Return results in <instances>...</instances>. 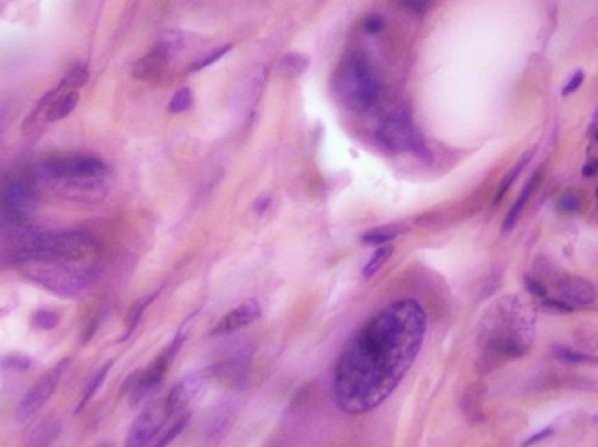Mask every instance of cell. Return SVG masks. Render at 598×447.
I'll return each instance as SVG.
<instances>
[{"mask_svg": "<svg viewBox=\"0 0 598 447\" xmlns=\"http://www.w3.org/2000/svg\"><path fill=\"white\" fill-rule=\"evenodd\" d=\"M427 334V313L416 299L392 302L345 343L333 377L338 409L350 416L382 406L412 369Z\"/></svg>", "mask_w": 598, "mask_h": 447, "instance_id": "cell-1", "label": "cell"}, {"mask_svg": "<svg viewBox=\"0 0 598 447\" xmlns=\"http://www.w3.org/2000/svg\"><path fill=\"white\" fill-rule=\"evenodd\" d=\"M98 245L95 238L83 231L41 232L25 248L8 252L6 262L18 266L25 261H57L68 264H83L97 257Z\"/></svg>", "mask_w": 598, "mask_h": 447, "instance_id": "cell-2", "label": "cell"}, {"mask_svg": "<svg viewBox=\"0 0 598 447\" xmlns=\"http://www.w3.org/2000/svg\"><path fill=\"white\" fill-rule=\"evenodd\" d=\"M333 88L341 105L351 112H367L380 97V81L364 58L354 56L336 68Z\"/></svg>", "mask_w": 598, "mask_h": 447, "instance_id": "cell-3", "label": "cell"}, {"mask_svg": "<svg viewBox=\"0 0 598 447\" xmlns=\"http://www.w3.org/2000/svg\"><path fill=\"white\" fill-rule=\"evenodd\" d=\"M16 268L25 278L61 299L81 297L91 285L90 272L68 262L25 261Z\"/></svg>", "mask_w": 598, "mask_h": 447, "instance_id": "cell-4", "label": "cell"}, {"mask_svg": "<svg viewBox=\"0 0 598 447\" xmlns=\"http://www.w3.org/2000/svg\"><path fill=\"white\" fill-rule=\"evenodd\" d=\"M35 189L41 192H52L55 196L67 201L77 203H98L107 196L108 182L107 173L98 177H86V179H55L37 168L30 173Z\"/></svg>", "mask_w": 598, "mask_h": 447, "instance_id": "cell-5", "label": "cell"}, {"mask_svg": "<svg viewBox=\"0 0 598 447\" xmlns=\"http://www.w3.org/2000/svg\"><path fill=\"white\" fill-rule=\"evenodd\" d=\"M187 337H189V330H187V325H184V327L175 334L172 343L157 355L156 360H154L146 370L133 374V376L128 379L126 386H124L123 390H128V393H130L131 407H139L140 404L146 402V400L153 395L154 391L160 388L166 370L170 369V364L175 360L177 353H179V350L182 348L184 341H186Z\"/></svg>", "mask_w": 598, "mask_h": 447, "instance_id": "cell-6", "label": "cell"}, {"mask_svg": "<svg viewBox=\"0 0 598 447\" xmlns=\"http://www.w3.org/2000/svg\"><path fill=\"white\" fill-rule=\"evenodd\" d=\"M39 203V190L30 175H11L0 182V215L6 220H30Z\"/></svg>", "mask_w": 598, "mask_h": 447, "instance_id": "cell-7", "label": "cell"}, {"mask_svg": "<svg viewBox=\"0 0 598 447\" xmlns=\"http://www.w3.org/2000/svg\"><path fill=\"white\" fill-rule=\"evenodd\" d=\"M378 140L392 152H413L420 157H429V149L407 112L399 110L387 116L378 130Z\"/></svg>", "mask_w": 598, "mask_h": 447, "instance_id": "cell-8", "label": "cell"}, {"mask_svg": "<svg viewBox=\"0 0 598 447\" xmlns=\"http://www.w3.org/2000/svg\"><path fill=\"white\" fill-rule=\"evenodd\" d=\"M172 416L173 413L170 410L165 397L149 402L131 425L124 447H147Z\"/></svg>", "mask_w": 598, "mask_h": 447, "instance_id": "cell-9", "label": "cell"}, {"mask_svg": "<svg viewBox=\"0 0 598 447\" xmlns=\"http://www.w3.org/2000/svg\"><path fill=\"white\" fill-rule=\"evenodd\" d=\"M67 367L68 360H61L60 364H57L52 369H49L48 372L30 388V391L23 397L18 406V410H16V419H18V423H26L28 419H32V417L49 402V399L55 395V391H57Z\"/></svg>", "mask_w": 598, "mask_h": 447, "instance_id": "cell-10", "label": "cell"}, {"mask_svg": "<svg viewBox=\"0 0 598 447\" xmlns=\"http://www.w3.org/2000/svg\"><path fill=\"white\" fill-rule=\"evenodd\" d=\"M46 175L55 179H86L107 173V166L95 156H68L51 159L39 166Z\"/></svg>", "mask_w": 598, "mask_h": 447, "instance_id": "cell-11", "label": "cell"}, {"mask_svg": "<svg viewBox=\"0 0 598 447\" xmlns=\"http://www.w3.org/2000/svg\"><path fill=\"white\" fill-rule=\"evenodd\" d=\"M206 381H209L206 370H198V372H193L189 374V376L182 377V379L166 393L165 399L166 402H168V407L173 413V416L182 414V410L200 395V391L205 388Z\"/></svg>", "mask_w": 598, "mask_h": 447, "instance_id": "cell-12", "label": "cell"}, {"mask_svg": "<svg viewBox=\"0 0 598 447\" xmlns=\"http://www.w3.org/2000/svg\"><path fill=\"white\" fill-rule=\"evenodd\" d=\"M261 317V304H259L255 299H249V301L242 302L231 310L229 313H226L221 320L217 321L215 327L212 328L210 334L212 335H228L233 332L242 330L243 327L251 325L252 321H255Z\"/></svg>", "mask_w": 598, "mask_h": 447, "instance_id": "cell-13", "label": "cell"}, {"mask_svg": "<svg viewBox=\"0 0 598 447\" xmlns=\"http://www.w3.org/2000/svg\"><path fill=\"white\" fill-rule=\"evenodd\" d=\"M561 292V297L570 306H590L597 297L595 287L590 279L583 276H567L558 285Z\"/></svg>", "mask_w": 598, "mask_h": 447, "instance_id": "cell-14", "label": "cell"}, {"mask_svg": "<svg viewBox=\"0 0 598 447\" xmlns=\"http://www.w3.org/2000/svg\"><path fill=\"white\" fill-rule=\"evenodd\" d=\"M168 63V56L165 52H161L160 49L154 48L149 54L142 56L139 61H135L131 74L140 81H154L163 74Z\"/></svg>", "mask_w": 598, "mask_h": 447, "instance_id": "cell-15", "label": "cell"}, {"mask_svg": "<svg viewBox=\"0 0 598 447\" xmlns=\"http://www.w3.org/2000/svg\"><path fill=\"white\" fill-rule=\"evenodd\" d=\"M539 182H541V172H535L534 177H532L530 180L527 182V186L523 187V190L520 192V196H518V199H516V203L512 205V208L509 210L508 217H505L504 220V226H502V231L509 232L512 228H514L516 223H518V220H520L521 213H523L525 206H527L528 199L532 198V194L535 192V189H537Z\"/></svg>", "mask_w": 598, "mask_h": 447, "instance_id": "cell-16", "label": "cell"}, {"mask_svg": "<svg viewBox=\"0 0 598 447\" xmlns=\"http://www.w3.org/2000/svg\"><path fill=\"white\" fill-rule=\"evenodd\" d=\"M77 101H79L77 91H68V93L61 95L60 98H57V100L49 105L48 112H46L49 123L61 121L65 119V117L70 116L72 112H74V108L77 107Z\"/></svg>", "mask_w": 598, "mask_h": 447, "instance_id": "cell-17", "label": "cell"}, {"mask_svg": "<svg viewBox=\"0 0 598 447\" xmlns=\"http://www.w3.org/2000/svg\"><path fill=\"white\" fill-rule=\"evenodd\" d=\"M58 433H60V421L48 419L42 425H39L37 430L32 433L28 447H51V444L57 440Z\"/></svg>", "mask_w": 598, "mask_h": 447, "instance_id": "cell-18", "label": "cell"}, {"mask_svg": "<svg viewBox=\"0 0 598 447\" xmlns=\"http://www.w3.org/2000/svg\"><path fill=\"white\" fill-rule=\"evenodd\" d=\"M308 68V58L298 52H291V54L282 56V60L278 61V70L284 77H299L303 75Z\"/></svg>", "mask_w": 598, "mask_h": 447, "instance_id": "cell-19", "label": "cell"}, {"mask_svg": "<svg viewBox=\"0 0 598 447\" xmlns=\"http://www.w3.org/2000/svg\"><path fill=\"white\" fill-rule=\"evenodd\" d=\"M110 369H113V361H107V364H105L104 367H100V369H98V372L95 374L93 377H91L90 383H88L86 388H84L83 397H81V400H79V406H77V409H75V414L81 413V410L86 407V404L90 402V400L93 399L95 395H97L98 390H100V386L104 384L105 377H107L108 370Z\"/></svg>", "mask_w": 598, "mask_h": 447, "instance_id": "cell-20", "label": "cell"}, {"mask_svg": "<svg viewBox=\"0 0 598 447\" xmlns=\"http://www.w3.org/2000/svg\"><path fill=\"white\" fill-rule=\"evenodd\" d=\"M392 252H394V246L392 245L378 246V248L373 252V255H371L369 261H367V264L364 266V269H363V276H364V278H366V279L373 278V276L376 275V272L380 271V269H382L383 266L387 264V261H389V259H390Z\"/></svg>", "mask_w": 598, "mask_h": 447, "instance_id": "cell-21", "label": "cell"}, {"mask_svg": "<svg viewBox=\"0 0 598 447\" xmlns=\"http://www.w3.org/2000/svg\"><path fill=\"white\" fill-rule=\"evenodd\" d=\"M154 297H156V294H151L149 297H144L142 301H139V302H137V304L133 306V308H131L130 318H128V328H126V332H124L123 337H121V341L128 339V337H130V335H131V332H133L135 328H137V325H139L140 320H142L144 311L147 310V306H149L151 302H153Z\"/></svg>", "mask_w": 598, "mask_h": 447, "instance_id": "cell-22", "label": "cell"}, {"mask_svg": "<svg viewBox=\"0 0 598 447\" xmlns=\"http://www.w3.org/2000/svg\"><path fill=\"white\" fill-rule=\"evenodd\" d=\"M32 366L30 357L21 353H11L6 355V357L0 358V369H8V370H28Z\"/></svg>", "mask_w": 598, "mask_h": 447, "instance_id": "cell-23", "label": "cell"}, {"mask_svg": "<svg viewBox=\"0 0 598 447\" xmlns=\"http://www.w3.org/2000/svg\"><path fill=\"white\" fill-rule=\"evenodd\" d=\"M189 417H191V416H189V414H180V416L177 417V421L173 423L172 426H170L168 432H166L165 435H163L160 440H157L156 446H154V447H168L170 444H172L173 440H175L177 437L180 435V433H182V430L186 428V425H187V423H189Z\"/></svg>", "mask_w": 598, "mask_h": 447, "instance_id": "cell-24", "label": "cell"}, {"mask_svg": "<svg viewBox=\"0 0 598 447\" xmlns=\"http://www.w3.org/2000/svg\"><path fill=\"white\" fill-rule=\"evenodd\" d=\"M532 154H534V152H527V154H525V157H523V159H521V161H520V163L516 164V166H514V168H512V170H511V173H509V175H508V177H505V179H504V180H502L501 187H499L497 198H495V203H499V201H501V199H502V198H504V194H505V192H508V190H509V187H511V186H512V182H514V180H516V179H518V175H520V173H521V170H523V168H525V166H527V163H528V161H530V159H532Z\"/></svg>", "mask_w": 598, "mask_h": 447, "instance_id": "cell-25", "label": "cell"}, {"mask_svg": "<svg viewBox=\"0 0 598 447\" xmlns=\"http://www.w3.org/2000/svg\"><path fill=\"white\" fill-rule=\"evenodd\" d=\"M32 321H34L35 327L41 328V330H52V328L58 327V324H60V315L51 310H39L35 311L34 317H32Z\"/></svg>", "mask_w": 598, "mask_h": 447, "instance_id": "cell-26", "label": "cell"}, {"mask_svg": "<svg viewBox=\"0 0 598 447\" xmlns=\"http://www.w3.org/2000/svg\"><path fill=\"white\" fill-rule=\"evenodd\" d=\"M191 105H193L191 90L182 88V90H179L172 97V100H170V105H168V110L172 112V114H180V112L191 108Z\"/></svg>", "mask_w": 598, "mask_h": 447, "instance_id": "cell-27", "label": "cell"}, {"mask_svg": "<svg viewBox=\"0 0 598 447\" xmlns=\"http://www.w3.org/2000/svg\"><path fill=\"white\" fill-rule=\"evenodd\" d=\"M554 357L567 361V364H588V361H597V358L591 357V355L579 353V351H574L570 350V348H563V346L554 350Z\"/></svg>", "mask_w": 598, "mask_h": 447, "instance_id": "cell-28", "label": "cell"}, {"mask_svg": "<svg viewBox=\"0 0 598 447\" xmlns=\"http://www.w3.org/2000/svg\"><path fill=\"white\" fill-rule=\"evenodd\" d=\"M88 81H90V74H88V68L83 67V65H79V67H74L72 70H68L67 77L64 79V86H70V88H83L86 86Z\"/></svg>", "mask_w": 598, "mask_h": 447, "instance_id": "cell-29", "label": "cell"}, {"mask_svg": "<svg viewBox=\"0 0 598 447\" xmlns=\"http://www.w3.org/2000/svg\"><path fill=\"white\" fill-rule=\"evenodd\" d=\"M229 51H231V44H226V46H222V48L215 49V51L209 52V54L202 56V58H200V60L196 61L195 65H193V70H202V68L210 67L212 63H215V61L221 60L222 56L228 54Z\"/></svg>", "mask_w": 598, "mask_h": 447, "instance_id": "cell-30", "label": "cell"}, {"mask_svg": "<svg viewBox=\"0 0 598 447\" xmlns=\"http://www.w3.org/2000/svg\"><path fill=\"white\" fill-rule=\"evenodd\" d=\"M396 236H397L396 231H383V229H376V231H371L367 232V235H364L363 243L382 246V245H387L389 241H392Z\"/></svg>", "mask_w": 598, "mask_h": 447, "instance_id": "cell-31", "label": "cell"}, {"mask_svg": "<svg viewBox=\"0 0 598 447\" xmlns=\"http://www.w3.org/2000/svg\"><path fill=\"white\" fill-rule=\"evenodd\" d=\"M558 210L561 213H576L581 208V201L574 192H565L558 198Z\"/></svg>", "mask_w": 598, "mask_h": 447, "instance_id": "cell-32", "label": "cell"}, {"mask_svg": "<svg viewBox=\"0 0 598 447\" xmlns=\"http://www.w3.org/2000/svg\"><path fill=\"white\" fill-rule=\"evenodd\" d=\"M542 308H544L546 311H551V313H558V315L574 311V306H570L565 301H554V299H546V301L542 302Z\"/></svg>", "mask_w": 598, "mask_h": 447, "instance_id": "cell-33", "label": "cell"}, {"mask_svg": "<svg viewBox=\"0 0 598 447\" xmlns=\"http://www.w3.org/2000/svg\"><path fill=\"white\" fill-rule=\"evenodd\" d=\"M583 81H584V74H583V72H581V70L576 72V74H574L572 77H570V81H568L567 84H565V88H563V91H561V95H563V97H568V95L576 93V91L581 88V84H583Z\"/></svg>", "mask_w": 598, "mask_h": 447, "instance_id": "cell-34", "label": "cell"}, {"mask_svg": "<svg viewBox=\"0 0 598 447\" xmlns=\"http://www.w3.org/2000/svg\"><path fill=\"white\" fill-rule=\"evenodd\" d=\"M399 4L403 6V8H406L407 11L423 12L432 4V0H399Z\"/></svg>", "mask_w": 598, "mask_h": 447, "instance_id": "cell-35", "label": "cell"}, {"mask_svg": "<svg viewBox=\"0 0 598 447\" xmlns=\"http://www.w3.org/2000/svg\"><path fill=\"white\" fill-rule=\"evenodd\" d=\"M525 284H527V288L530 294L537 295V297H546L548 290L546 287H544V284H541V281H537V279H532V278H525Z\"/></svg>", "mask_w": 598, "mask_h": 447, "instance_id": "cell-36", "label": "cell"}, {"mask_svg": "<svg viewBox=\"0 0 598 447\" xmlns=\"http://www.w3.org/2000/svg\"><path fill=\"white\" fill-rule=\"evenodd\" d=\"M383 28V19L380 16H369V18L364 21V30L369 32V34H376Z\"/></svg>", "mask_w": 598, "mask_h": 447, "instance_id": "cell-37", "label": "cell"}, {"mask_svg": "<svg viewBox=\"0 0 598 447\" xmlns=\"http://www.w3.org/2000/svg\"><path fill=\"white\" fill-rule=\"evenodd\" d=\"M595 173H598V161H591V163H588L583 170L584 177H593Z\"/></svg>", "mask_w": 598, "mask_h": 447, "instance_id": "cell-38", "label": "cell"}, {"mask_svg": "<svg viewBox=\"0 0 598 447\" xmlns=\"http://www.w3.org/2000/svg\"><path fill=\"white\" fill-rule=\"evenodd\" d=\"M550 433H551V430H544V432H539V433H537V435H534V437H532V439H528V440H527V442H525V444H523V446H532V444H534V442H537V440H541V439H546V437H548V435H550Z\"/></svg>", "mask_w": 598, "mask_h": 447, "instance_id": "cell-39", "label": "cell"}, {"mask_svg": "<svg viewBox=\"0 0 598 447\" xmlns=\"http://www.w3.org/2000/svg\"><path fill=\"white\" fill-rule=\"evenodd\" d=\"M268 203H269V198H268V196H264V198H262L261 201L255 203V206H258V208H259V212H264L266 206H268Z\"/></svg>", "mask_w": 598, "mask_h": 447, "instance_id": "cell-40", "label": "cell"}, {"mask_svg": "<svg viewBox=\"0 0 598 447\" xmlns=\"http://www.w3.org/2000/svg\"><path fill=\"white\" fill-rule=\"evenodd\" d=\"M98 447H114V446H113V444H100V446H98Z\"/></svg>", "mask_w": 598, "mask_h": 447, "instance_id": "cell-41", "label": "cell"}, {"mask_svg": "<svg viewBox=\"0 0 598 447\" xmlns=\"http://www.w3.org/2000/svg\"><path fill=\"white\" fill-rule=\"evenodd\" d=\"M597 196H598V189H597Z\"/></svg>", "mask_w": 598, "mask_h": 447, "instance_id": "cell-42", "label": "cell"}]
</instances>
